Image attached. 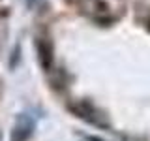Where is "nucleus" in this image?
<instances>
[{
    "label": "nucleus",
    "instance_id": "obj_1",
    "mask_svg": "<svg viewBox=\"0 0 150 141\" xmlns=\"http://www.w3.org/2000/svg\"><path fill=\"white\" fill-rule=\"evenodd\" d=\"M34 126H36L34 119H32L30 115H26V113H23V115L17 119L15 126H13L11 141H26L32 135V132H34Z\"/></svg>",
    "mask_w": 150,
    "mask_h": 141
},
{
    "label": "nucleus",
    "instance_id": "obj_2",
    "mask_svg": "<svg viewBox=\"0 0 150 141\" xmlns=\"http://www.w3.org/2000/svg\"><path fill=\"white\" fill-rule=\"evenodd\" d=\"M148 28H150V21H148Z\"/></svg>",
    "mask_w": 150,
    "mask_h": 141
}]
</instances>
